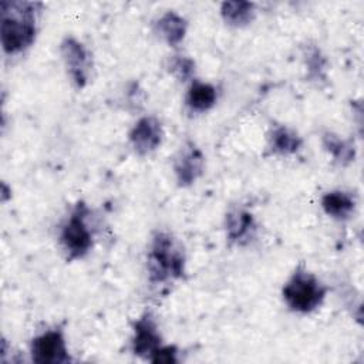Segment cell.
<instances>
[{
  "label": "cell",
  "mask_w": 364,
  "mask_h": 364,
  "mask_svg": "<svg viewBox=\"0 0 364 364\" xmlns=\"http://www.w3.org/2000/svg\"><path fill=\"white\" fill-rule=\"evenodd\" d=\"M36 3L1 1V46L13 55L28 48L36 38Z\"/></svg>",
  "instance_id": "6da1fadb"
},
{
  "label": "cell",
  "mask_w": 364,
  "mask_h": 364,
  "mask_svg": "<svg viewBox=\"0 0 364 364\" xmlns=\"http://www.w3.org/2000/svg\"><path fill=\"white\" fill-rule=\"evenodd\" d=\"M327 287L303 266L297 267L283 286L284 303L296 313H310L321 306Z\"/></svg>",
  "instance_id": "7a4b0ae2"
},
{
  "label": "cell",
  "mask_w": 364,
  "mask_h": 364,
  "mask_svg": "<svg viewBox=\"0 0 364 364\" xmlns=\"http://www.w3.org/2000/svg\"><path fill=\"white\" fill-rule=\"evenodd\" d=\"M185 256L181 246L169 233L158 232L151 243L148 255V272L154 282H164L169 277L183 274Z\"/></svg>",
  "instance_id": "3957f363"
},
{
  "label": "cell",
  "mask_w": 364,
  "mask_h": 364,
  "mask_svg": "<svg viewBox=\"0 0 364 364\" xmlns=\"http://www.w3.org/2000/svg\"><path fill=\"white\" fill-rule=\"evenodd\" d=\"M88 215V208L84 203H78L61 226L60 243L70 259H81L92 247V230L87 220Z\"/></svg>",
  "instance_id": "277c9868"
},
{
  "label": "cell",
  "mask_w": 364,
  "mask_h": 364,
  "mask_svg": "<svg viewBox=\"0 0 364 364\" xmlns=\"http://www.w3.org/2000/svg\"><path fill=\"white\" fill-rule=\"evenodd\" d=\"M30 355L38 364L68 363V348L63 330L51 328L36 336L30 343Z\"/></svg>",
  "instance_id": "5b68a950"
},
{
  "label": "cell",
  "mask_w": 364,
  "mask_h": 364,
  "mask_svg": "<svg viewBox=\"0 0 364 364\" xmlns=\"http://www.w3.org/2000/svg\"><path fill=\"white\" fill-rule=\"evenodd\" d=\"M61 55L73 82L82 88L88 77V53L74 37H65L61 43Z\"/></svg>",
  "instance_id": "8992f818"
},
{
  "label": "cell",
  "mask_w": 364,
  "mask_h": 364,
  "mask_svg": "<svg viewBox=\"0 0 364 364\" xmlns=\"http://www.w3.org/2000/svg\"><path fill=\"white\" fill-rule=\"evenodd\" d=\"M161 347V334L158 326L151 313L141 316L134 326L132 336V351L134 354L146 360Z\"/></svg>",
  "instance_id": "52a82bcc"
},
{
  "label": "cell",
  "mask_w": 364,
  "mask_h": 364,
  "mask_svg": "<svg viewBox=\"0 0 364 364\" xmlns=\"http://www.w3.org/2000/svg\"><path fill=\"white\" fill-rule=\"evenodd\" d=\"M205 158L195 144L189 142L178 152L173 161V171L179 185H191L193 183L203 171Z\"/></svg>",
  "instance_id": "ba28073f"
},
{
  "label": "cell",
  "mask_w": 364,
  "mask_h": 364,
  "mask_svg": "<svg viewBox=\"0 0 364 364\" xmlns=\"http://www.w3.org/2000/svg\"><path fill=\"white\" fill-rule=\"evenodd\" d=\"M162 135L161 122L154 117H144L132 127L129 141L138 154L145 155L161 145Z\"/></svg>",
  "instance_id": "9c48e42d"
},
{
  "label": "cell",
  "mask_w": 364,
  "mask_h": 364,
  "mask_svg": "<svg viewBox=\"0 0 364 364\" xmlns=\"http://www.w3.org/2000/svg\"><path fill=\"white\" fill-rule=\"evenodd\" d=\"M226 230H228V237L232 242H236L239 245L249 242L250 237H253V233L256 230V225L252 213L243 209H236L229 212L226 216Z\"/></svg>",
  "instance_id": "30bf717a"
},
{
  "label": "cell",
  "mask_w": 364,
  "mask_h": 364,
  "mask_svg": "<svg viewBox=\"0 0 364 364\" xmlns=\"http://www.w3.org/2000/svg\"><path fill=\"white\" fill-rule=\"evenodd\" d=\"M216 100H218L216 88L212 84L203 82L199 80L192 81L185 98L189 109L195 112H205L210 109L215 105Z\"/></svg>",
  "instance_id": "8fae6325"
},
{
  "label": "cell",
  "mask_w": 364,
  "mask_h": 364,
  "mask_svg": "<svg viewBox=\"0 0 364 364\" xmlns=\"http://www.w3.org/2000/svg\"><path fill=\"white\" fill-rule=\"evenodd\" d=\"M155 30L169 46H178L185 37L186 21L175 11H166L156 21Z\"/></svg>",
  "instance_id": "7c38bea8"
},
{
  "label": "cell",
  "mask_w": 364,
  "mask_h": 364,
  "mask_svg": "<svg viewBox=\"0 0 364 364\" xmlns=\"http://www.w3.org/2000/svg\"><path fill=\"white\" fill-rule=\"evenodd\" d=\"M355 202L353 196L343 191L327 192L321 199V208L324 212L334 219H348L354 212Z\"/></svg>",
  "instance_id": "4fadbf2b"
},
{
  "label": "cell",
  "mask_w": 364,
  "mask_h": 364,
  "mask_svg": "<svg viewBox=\"0 0 364 364\" xmlns=\"http://www.w3.org/2000/svg\"><path fill=\"white\" fill-rule=\"evenodd\" d=\"M301 145V138L287 127H276L269 135V148L273 154L289 155L299 151Z\"/></svg>",
  "instance_id": "5bb4252c"
},
{
  "label": "cell",
  "mask_w": 364,
  "mask_h": 364,
  "mask_svg": "<svg viewBox=\"0 0 364 364\" xmlns=\"http://www.w3.org/2000/svg\"><path fill=\"white\" fill-rule=\"evenodd\" d=\"M220 14L229 26L242 27L253 20L255 6L249 1H225Z\"/></svg>",
  "instance_id": "9a60e30c"
},
{
  "label": "cell",
  "mask_w": 364,
  "mask_h": 364,
  "mask_svg": "<svg viewBox=\"0 0 364 364\" xmlns=\"http://www.w3.org/2000/svg\"><path fill=\"white\" fill-rule=\"evenodd\" d=\"M323 144L326 149L338 161V162H350L354 158V146L348 142L341 139L340 136L328 132L323 136Z\"/></svg>",
  "instance_id": "2e32d148"
},
{
  "label": "cell",
  "mask_w": 364,
  "mask_h": 364,
  "mask_svg": "<svg viewBox=\"0 0 364 364\" xmlns=\"http://www.w3.org/2000/svg\"><path fill=\"white\" fill-rule=\"evenodd\" d=\"M171 71L181 78L182 81H185L186 78L192 77L193 71H195V64L192 60L186 58V57H178L171 63Z\"/></svg>",
  "instance_id": "e0dca14e"
},
{
  "label": "cell",
  "mask_w": 364,
  "mask_h": 364,
  "mask_svg": "<svg viewBox=\"0 0 364 364\" xmlns=\"http://www.w3.org/2000/svg\"><path fill=\"white\" fill-rule=\"evenodd\" d=\"M152 363H176L178 350L173 346H161L149 358Z\"/></svg>",
  "instance_id": "ac0fdd59"
}]
</instances>
